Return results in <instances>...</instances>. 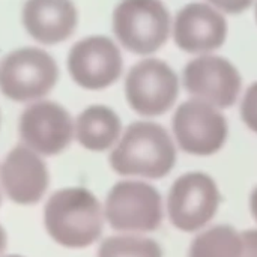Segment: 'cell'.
Wrapping results in <instances>:
<instances>
[{"instance_id":"obj_1","label":"cell","mask_w":257,"mask_h":257,"mask_svg":"<svg viewBox=\"0 0 257 257\" xmlns=\"http://www.w3.org/2000/svg\"><path fill=\"white\" fill-rule=\"evenodd\" d=\"M176 164V146L164 126L137 120L126 126L110 154L111 169L122 176L161 179Z\"/></svg>"},{"instance_id":"obj_2","label":"cell","mask_w":257,"mask_h":257,"mask_svg":"<svg viewBox=\"0 0 257 257\" xmlns=\"http://www.w3.org/2000/svg\"><path fill=\"white\" fill-rule=\"evenodd\" d=\"M104 209L93 193L83 187L56 191L44 209L48 235L65 248H86L102 235Z\"/></svg>"},{"instance_id":"obj_3","label":"cell","mask_w":257,"mask_h":257,"mask_svg":"<svg viewBox=\"0 0 257 257\" xmlns=\"http://www.w3.org/2000/svg\"><path fill=\"white\" fill-rule=\"evenodd\" d=\"M170 12L161 0H120L113 11V32L130 53L148 56L169 39Z\"/></svg>"},{"instance_id":"obj_4","label":"cell","mask_w":257,"mask_h":257,"mask_svg":"<svg viewBox=\"0 0 257 257\" xmlns=\"http://www.w3.org/2000/svg\"><path fill=\"white\" fill-rule=\"evenodd\" d=\"M57 80L59 66L42 48H17L0 60V92L11 101H39L54 89Z\"/></svg>"},{"instance_id":"obj_5","label":"cell","mask_w":257,"mask_h":257,"mask_svg":"<svg viewBox=\"0 0 257 257\" xmlns=\"http://www.w3.org/2000/svg\"><path fill=\"white\" fill-rule=\"evenodd\" d=\"M104 217L120 233H149L163 223V200L158 190L143 181H120L111 187Z\"/></svg>"},{"instance_id":"obj_6","label":"cell","mask_w":257,"mask_h":257,"mask_svg":"<svg viewBox=\"0 0 257 257\" xmlns=\"http://www.w3.org/2000/svg\"><path fill=\"white\" fill-rule=\"evenodd\" d=\"M220 206V191L215 181L203 172H188L179 176L167 196L170 223L181 232L194 233L208 226Z\"/></svg>"},{"instance_id":"obj_7","label":"cell","mask_w":257,"mask_h":257,"mask_svg":"<svg viewBox=\"0 0 257 257\" xmlns=\"http://www.w3.org/2000/svg\"><path fill=\"white\" fill-rule=\"evenodd\" d=\"M172 126L179 148L196 157L220 152L229 136V125L220 108L194 98L176 108Z\"/></svg>"},{"instance_id":"obj_8","label":"cell","mask_w":257,"mask_h":257,"mask_svg":"<svg viewBox=\"0 0 257 257\" xmlns=\"http://www.w3.org/2000/svg\"><path fill=\"white\" fill-rule=\"evenodd\" d=\"M179 93V80L169 63L160 59H143L126 74L125 96L140 116L155 117L167 113Z\"/></svg>"},{"instance_id":"obj_9","label":"cell","mask_w":257,"mask_h":257,"mask_svg":"<svg viewBox=\"0 0 257 257\" xmlns=\"http://www.w3.org/2000/svg\"><path fill=\"white\" fill-rule=\"evenodd\" d=\"M75 84L87 90H102L114 84L123 71V59L113 39L93 35L72 45L66 59Z\"/></svg>"},{"instance_id":"obj_10","label":"cell","mask_w":257,"mask_h":257,"mask_svg":"<svg viewBox=\"0 0 257 257\" xmlns=\"http://www.w3.org/2000/svg\"><path fill=\"white\" fill-rule=\"evenodd\" d=\"M20 139L41 157L62 154L75 137L69 111L54 101H35L24 108L18 122Z\"/></svg>"},{"instance_id":"obj_11","label":"cell","mask_w":257,"mask_h":257,"mask_svg":"<svg viewBox=\"0 0 257 257\" xmlns=\"http://www.w3.org/2000/svg\"><path fill=\"white\" fill-rule=\"evenodd\" d=\"M185 90L194 98L217 108L232 107L242 87L236 66L221 56L200 54L190 60L182 74Z\"/></svg>"},{"instance_id":"obj_12","label":"cell","mask_w":257,"mask_h":257,"mask_svg":"<svg viewBox=\"0 0 257 257\" xmlns=\"http://www.w3.org/2000/svg\"><path fill=\"white\" fill-rule=\"evenodd\" d=\"M227 38V21L209 3L194 2L179 9L173 21L176 45L191 54H211Z\"/></svg>"},{"instance_id":"obj_13","label":"cell","mask_w":257,"mask_h":257,"mask_svg":"<svg viewBox=\"0 0 257 257\" xmlns=\"http://www.w3.org/2000/svg\"><path fill=\"white\" fill-rule=\"evenodd\" d=\"M3 193L17 205L38 203L50 184V175L42 157L30 148L15 146L0 166Z\"/></svg>"},{"instance_id":"obj_14","label":"cell","mask_w":257,"mask_h":257,"mask_svg":"<svg viewBox=\"0 0 257 257\" xmlns=\"http://www.w3.org/2000/svg\"><path fill=\"white\" fill-rule=\"evenodd\" d=\"M21 21L36 42L56 45L75 32L78 11L72 0H26Z\"/></svg>"},{"instance_id":"obj_15","label":"cell","mask_w":257,"mask_h":257,"mask_svg":"<svg viewBox=\"0 0 257 257\" xmlns=\"http://www.w3.org/2000/svg\"><path fill=\"white\" fill-rule=\"evenodd\" d=\"M77 142L87 151L104 152L119 142L122 122L117 113L102 104L86 107L74 122Z\"/></svg>"},{"instance_id":"obj_16","label":"cell","mask_w":257,"mask_h":257,"mask_svg":"<svg viewBox=\"0 0 257 257\" xmlns=\"http://www.w3.org/2000/svg\"><path fill=\"white\" fill-rule=\"evenodd\" d=\"M242 235L227 224H218L199 233L191 245L188 257H241Z\"/></svg>"},{"instance_id":"obj_17","label":"cell","mask_w":257,"mask_h":257,"mask_svg":"<svg viewBox=\"0 0 257 257\" xmlns=\"http://www.w3.org/2000/svg\"><path fill=\"white\" fill-rule=\"evenodd\" d=\"M98 257H163V250L151 238L122 233L107 238L98 250Z\"/></svg>"},{"instance_id":"obj_18","label":"cell","mask_w":257,"mask_h":257,"mask_svg":"<svg viewBox=\"0 0 257 257\" xmlns=\"http://www.w3.org/2000/svg\"><path fill=\"white\" fill-rule=\"evenodd\" d=\"M241 117L247 128L257 134V81L245 90L241 102Z\"/></svg>"},{"instance_id":"obj_19","label":"cell","mask_w":257,"mask_h":257,"mask_svg":"<svg viewBox=\"0 0 257 257\" xmlns=\"http://www.w3.org/2000/svg\"><path fill=\"white\" fill-rule=\"evenodd\" d=\"M209 5L226 14H241L247 11L254 0H206Z\"/></svg>"},{"instance_id":"obj_20","label":"cell","mask_w":257,"mask_h":257,"mask_svg":"<svg viewBox=\"0 0 257 257\" xmlns=\"http://www.w3.org/2000/svg\"><path fill=\"white\" fill-rule=\"evenodd\" d=\"M242 235L241 257H257V229L247 230Z\"/></svg>"},{"instance_id":"obj_21","label":"cell","mask_w":257,"mask_h":257,"mask_svg":"<svg viewBox=\"0 0 257 257\" xmlns=\"http://www.w3.org/2000/svg\"><path fill=\"white\" fill-rule=\"evenodd\" d=\"M250 209H251L253 218L257 221V187L253 190V193L250 196Z\"/></svg>"},{"instance_id":"obj_22","label":"cell","mask_w":257,"mask_h":257,"mask_svg":"<svg viewBox=\"0 0 257 257\" xmlns=\"http://www.w3.org/2000/svg\"><path fill=\"white\" fill-rule=\"evenodd\" d=\"M6 245H8V236H6L5 229L0 224V256H3V253L6 250Z\"/></svg>"},{"instance_id":"obj_23","label":"cell","mask_w":257,"mask_h":257,"mask_svg":"<svg viewBox=\"0 0 257 257\" xmlns=\"http://www.w3.org/2000/svg\"><path fill=\"white\" fill-rule=\"evenodd\" d=\"M2 199H3V190H2V182H0V205H2Z\"/></svg>"},{"instance_id":"obj_24","label":"cell","mask_w":257,"mask_h":257,"mask_svg":"<svg viewBox=\"0 0 257 257\" xmlns=\"http://www.w3.org/2000/svg\"><path fill=\"white\" fill-rule=\"evenodd\" d=\"M0 257H23V256H18V254H11V256H0Z\"/></svg>"},{"instance_id":"obj_25","label":"cell","mask_w":257,"mask_h":257,"mask_svg":"<svg viewBox=\"0 0 257 257\" xmlns=\"http://www.w3.org/2000/svg\"><path fill=\"white\" fill-rule=\"evenodd\" d=\"M256 21H257V6H256Z\"/></svg>"}]
</instances>
